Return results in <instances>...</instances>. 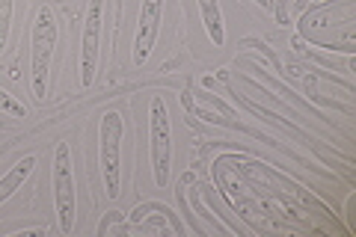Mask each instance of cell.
<instances>
[{
    "label": "cell",
    "mask_w": 356,
    "mask_h": 237,
    "mask_svg": "<svg viewBox=\"0 0 356 237\" xmlns=\"http://www.w3.org/2000/svg\"><path fill=\"white\" fill-rule=\"evenodd\" d=\"M36 154H24L18 157V161L6 169L3 175H0V205H6L9 199H13L21 187L27 184V178L33 175V169H36Z\"/></svg>",
    "instance_id": "obj_7"
},
{
    "label": "cell",
    "mask_w": 356,
    "mask_h": 237,
    "mask_svg": "<svg viewBox=\"0 0 356 237\" xmlns=\"http://www.w3.org/2000/svg\"><path fill=\"white\" fill-rule=\"evenodd\" d=\"M0 113H6L9 119H27V104H21L15 95H9L3 86H0Z\"/></svg>",
    "instance_id": "obj_10"
},
{
    "label": "cell",
    "mask_w": 356,
    "mask_h": 237,
    "mask_svg": "<svg viewBox=\"0 0 356 237\" xmlns=\"http://www.w3.org/2000/svg\"><path fill=\"white\" fill-rule=\"evenodd\" d=\"M122 140H125V119L119 110H104L98 119V169L102 187L110 202L122 196Z\"/></svg>",
    "instance_id": "obj_3"
},
{
    "label": "cell",
    "mask_w": 356,
    "mask_h": 237,
    "mask_svg": "<svg viewBox=\"0 0 356 237\" xmlns=\"http://www.w3.org/2000/svg\"><path fill=\"white\" fill-rule=\"evenodd\" d=\"M172 116L163 95L149 98V163H152V181L158 190H166L172 178Z\"/></svg>",
    "instance_id": "obj_4"
},
{
    "label": "cell",
    "mask_w": 356,
    "mask_h": 237,
    "mask_svg": "<svg viewBox=\"0 0 356 237\" xmlns=\"http://www.w3.org/2000/svg\"><path fill=\"white\" fill-rule=\"evenodd\" d=\"M104 3L107 0H89L83 15L81 36V60H77V81L81 89H92L98 77V60H102V27H104Z\"/></svg>",
    "instance_id": "obj_5"
},
{
    "label": "cell",
    "mask_w": 356,
    "mask_h": 237,
    "mask_svg": "<svg viewBox=\"0 0 356 237\" xmlns=\"http://www.w3.org/2000/svg\"><path fill=\"white\" fill-rule=\"evenodd\" d=\"M13 15H15V0H0V56L6 54V44H9Z\"/></svg>",
    "instance_id": "obj_9"
},
{
    "label": "cell",
    "mask_w": 356,
    "mask_h": 237,
    "mask_svg": "<svg viewBox=\"0 0 356 237\" xmlns=\"http://www.w3.org/2000/svg\"><path fill=\"white\" fill-rule=\"evenodd\" d=\"M199 15H202V27L214 48H226V21H222L220 0H196Z\"/></svg>",
    "instance_id": "obj_8"
},
{
    "label": "cell",
    "mask_w": 356,
    "mask_h": 237,
    "mask_svg": "<svg viewBox=\"0 0 356 237\" xmlns=\"http://www.w3.org/2000/svg\"><path fill=\"white\" fill-rule=\"evenodd\" d=\"M163 6H166V0H140L137 33H134V44H131V60L137 69L149 63L154 44H158L161 24H163Z\"/></svg>",
    "instance_id": "obj_6"
},
{
    "label": "cell",
    "mask_w": 356,
    "mask_h": 237,
    "mask_svg": "<svg viewBox=\"0 0 356 237\" xmlns=\"http://www.w3.org/2000/svg\"><path fill=\"white\" fill-rule=\"evenodd\" d=\"M57 42H60V21L57 13L42 3L33 15L30 24V89L33 98L44 101L48 98V86H51V65H54V54H57Z\"/></svg>",
    "instance_id": "obj_1"
},
{
    "label": "cell",
    "mask_w": 356,
    "mask_h": 237,
    "mask_svg": "<svg viewBox=\"0 0 356 237\" xmlns=\"http://www.w3.org/2000/svg\"><path fill=\"white\" fill-rule=\"evenodd\" d=\"M259 3H267V0H259Z\"/></svg>",
    "instance_id": "obj_11"
},
{
    "label": "cell",
    "mask_w": 356,
    "mask_h": 237,
    "mask_svg": "<svg viewBox=\"0 0 356 237\" xmlns=\"http://www.w3.org/2000/svg\"><path fill=\"white\" fill-rule=\"evenodd\" d=\"M51 199H54V217H57L60 234H72L77 229V178H74V161L72 145L57 140L51 157Z\"/></svg>",
    "instance_id": "obj_2"
}]
</instances>
